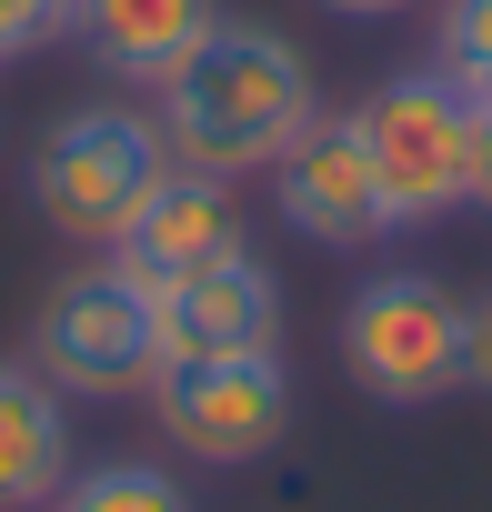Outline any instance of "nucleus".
Here are the masks:
<instances>
[{
	"label": "nucleus",
	"instance_id": "obj_9",
	"mask_svg": "<svg viewBox=\"0 0 492 512\" xmlns=\"http://www.w3.org/2000/svg\"><path fill=\"white\" fill-rule=\"evenodd\" d=\"M231 251H252L231 181H211V171H181V161H171V171L151 181V201L121 221L111 262H121L141 292H161V282H181V272H201V262H231Z\"/></svg>",
	"mask_w": 492,
	"mask_h": 512
},
{
	"label": "nucleus",
	"instance_id": "obj_8",
	"mask_svg": "<svg viewBox=\"0 0 492 512\" xmlns=\"http://www.w3.org/2000/svg\"><path fill=\"white\" fill-rule=\"evenodd\" d=\"M151 332L161 362H221V352H282V282L262 251H231V262H201L181 282L151 292Z\"/></svg>",
	"mask_w": 492,
	"mask_h": 512
},
{
	"label": "nucleus",
	"instance_id": "obj_17",
	"mask_svg": "<svg viewBox=\"0 0 492 512\" xmlns=\"http://www.w3.org/2000/svg\"><path fill=\"white\" fill-rule=\"evenodd\" d=\"M472 382L492 392V302H472Z\"/></svg>",
	"mask_w": 492,
	"mask_h": 512
},
{
	"label": "nucleus",
	"instance_id": "obj_2",
	"mask_svg": "<svg viewBox=\"0 0 492 512\" xmlns=\"http://www.w3.org/2000/svg\"><path fill=\"white\" fill-rule=\"evenodd\" d=\"M161 171H171V151H161V121H151V111L81 101V111H61V121L31 141V211H41L61 241L111 251L121 221L151 201Z\"/></svg>",
	"mask_w": 492,
	"mask_h": 512
},
{
	"label": "nucleus",
	"instance_id": "obj_1",
	"mask_svg": "<svg viewBox=\"0 0 492 512\" xmlns=\"http://www.w3.org/2000/svg\"><path fill=\"white\" fill-rule=\"evenodd\" d=\"M322 111L312 91V61L272 31V21H211L201 51L161 81V151L181 171H211V181H241V171H272L292 151V131Z\"/></svg>",
	"mask_w": 492,
	"mask_h": 512
},
{
	"label": "nucleus",
	"instance_id": "obj_3",
	"mask_svg": "<svg viewBox=\"0 0 492 512\" xmlns=\"http://www.w3.org/2000/svg\"><path fill=\"white\" fill-rule=\"evenodd\" d=\"M352 121L372 151L382 231H422V221L472 201V91L452 71H392Z\"/></svg>",
	"mask_w": 492,
	"mask_h": 512
},
{
	"label": "nucleus",
	"instance_id": "obj_16",
	"mask_svg": "<svg viewBox=\"0 0 492 512\" xmlns=\"http://www.w3.org/2000/svg\"><path fill=\"white\" fill-rule=\"evenodd\" d=\"M332 21H402V11H422V0H322Z\"/></svg>",
	"mask_w": 492,
	"mask_h": 512
},
{
	"label": "nucleus",
	"instance_id": "obj_10",
	"mask_svg": "<svg viewBox=\"0 0 492 512\" xmlns=\"http://www.w3.org/2000/svg\"><path fill=\"white\" fill-rule=\"evenodd\" d=\"M211 21H221V0H71V41L131 91H161L201 51Z\"/></svg>",
	"mask_w": 492,
	"mask_h": 512
},
{
	"label": "nucleus",
	"instance_id": "obj_12",
	"mask_svg": "<svg viewBox=\"0 0 492 512\" xmlns=\"http://www.w3.org/2000/svg\"><path fill=\"white\" fill-rule=\"evenodd\" d=\"M51 512H191V492L161 462H91L51 492Z\"/></svg>",
	"mask_w": 492,
	"mask_h": 512
},
{
	"label": "nucleus",
	"instance_id": "obj_15",
	"mask_svg": "<svg viewBox=\"0 0 492 512\" xmlns=\"http://www.w3.org/2000/svg\"><path fill=\"white\" fill-rule=\"evenodd\" d=\"M472 201L492 211V91L472 101Z\"/></svg>",
	"mask_w": 492,
	"mask_h": 512
},
{
	"label": "nucleus",
	"instance_id": "obj_5",
	"mask_svg": "<svg viewBox=\"0 0 492 512\" xmlns=\"http://www.w3.org/2000/svg\"><path fill=\"white\" fill-rule=\"evenodd\" d=\"M31 372L61 402H131L161 372V332H151V292L121 262H91L71 282H51L41 322H31Z\"/></svg>",
	"mask_w": 492,
	"mask_h": 512
},
{
	"label": "nucleus",
	"instance_id": "obj_11",
	"mask_svg": "<svg viewBox=\"0 0 492 512\" xmlns=\"http://www.w3.org/2000/svg\"><path fill=\"white\" fill-rule=\"evenodd\" d=\"M61 482H71V402L31 362H0V512H51Z\"/></svg>",
	"mask_w": 492,
	"mask_h": 512
},
{
	"label": "nucleus",
	"instance_id": "obj_7",
	"mask_svg": "<svg viewBox=\"0 0 492 512\" xmlns=\"http://www.w3.org/2000/svg\"><path fill=\"white\" fill-rule=\"evenodd\" d=\"M272 201L302 241L322 251H362L382 241V191H372V151H362V121L352 111H312L292 131V151L272 161Z\"/></svg>",
	"mask_w": 492,
	"mask_h": 512
},
{
	"label": "nucleus",
	"instance_id": "obj_6",
	"mask_svg": "<svg viewBox=\"0 0 492 512\" xmlns=\"http://www.w3.org/2000/svg\"><path fill=\"white\" fill-rule=\"evenodd\" d=\"M151 422L191 462H262L292 432V372L282 352H221V362H161L151 372Z\"/></svg>",
	"mask_w": 492,
	"mask_h": 512
},
{
	"label": "nucleus",
	"instance_id": "obj_13",
	"mask_svg": "<svg viewBox=\"0 0 492 512\" xmlns=\"http://www.w3.org/2000/svg\"><path fill=\"white\" fill-rule=\"evenodd\" d=\"M432 71H452L472 101L492 91V0H442V21H432Z\"/></svg>",
	"mask_w": 492,
	"mask_h": 512
},
{
	"label": "nucleus",
	"instance_id": "obj_4",
	"mask_svg": "<svg viewBox=\"0 0 492 512\" xmlns=\"http://www.w3.org/2000/svg\"><path fill=\"white\" fill-rule=\"evenodd\" d=\"M342 362L392 412L442 402L472 382V302H452L432 272H372L342 302Z\"/></svg>",
	"mask_w": 492,
	"mask_h": 512
},
{
	"label": "nucleus",
	"instance_id": "obj_14",
	"mask_svg": "<svg viewBox=\"0 0 492 512\" xmlns=\"http://www.w3.org/2000/svg\"><path fill=\"white\" fill-rule=\"evenodd\" d=\"M61 31H71V0H0V71L31 61V51H51Z\"/></svg>",
	"mask_w": 492,
	"mask_h": 512
}]
</instances>
